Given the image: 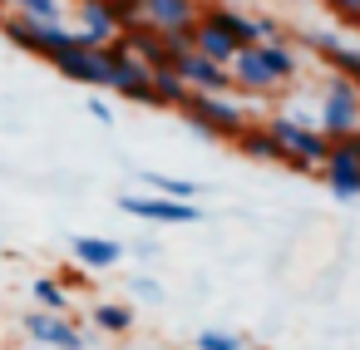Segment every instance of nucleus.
<instances>
[{"instance_id": "obj_1", "label": "nucleus", "mask_w": 360, "mask_h": 350, "mask_svg": "<svg viewBox=\"0 0 360 350\" xmlns=\"http://www.w3.org/2000/svg\"><path fill=\"white\" fill-rule=\"evenodd\" d=\"M178 114L193 124L198 138H212V143H232V138L252 124V114H247L232 94H188V104H183Z\"/></svg>"}, {"instance_id": "obj_2", "label": "nucleus", "mask_w": 360, "mask_h": 350, "mask_svg": "<svg viewBox=\"0 0 360 350\" xmlns=\"http://www.w3.org/2000/svg\"><path fill=\"white\" fill-rule=\"evenodd\" d=\"M266 134L281 143L286 168H296V173H316V168L326 163V153H330V138H326L316 124L296 119V114H271V119H266Z\"/></svg>"}, {"instance_id": "obj_3", "label": "nucleus", "mask_w": 360, "mask_h": 350, "mask_svg": "<svg viewBox=\"0 0 360 350\" xmlns=\"http://www.w3.org/2000/svg\"><path fill=\"white\" fill-rule=\"evenodd\" d=\"M0 35H6L15 50H25V55H40V60H55V55H65L70 45H75V30H65V25H45V20H25V15H0Z\"/></svg>"}, {"instance_id": "obj_4", "label": "nucleus", "mask_w": 360, "mask_h": 350, "mask_svg": "<svg viewBox=\"0 0 360 350\" xmlns=\"http://www.w3.org/2000/svg\"><path fill=\"white\" fill-rule=\"evenodd\" d=\"M316 129H321L330 143L360 129V94H355L350 79H340V74L326 79V94H321V124H316Z\"/></svg>"}, {"instance_id": "obj_5", "label": "nucleus", "mask_w": 360, "mask_h": 350, "mask_svg": "<svg viewBox=\"0 0 360 350\" xmlns=\"http://www.w3.org/2000/svg\"><path fill=\"white\" fill-rule=\"evenodd\" d=\"M50 65L65 79H75V84H89V89H104L109 84V45H89L79 30H75V45L65 55H55Z\"/></svg>"}, {"instance_id": "obj_6", "label": "nucleus", "mask_w": 360, "mask_h": 350, "mask_svg": "<svg viewBox=\"0 0 360 350\" xmlns=\"http://www.w3.org/2000/svg\"><path fill=\"white\" fill-rule=\"evenodd\" d=\"M148 65L143 60H134L129 50H119V45H109V84L104 89H114L119 99H129V104H148L153 109V89H148Z\"/></svg>"}, {"instance_id": "obj_7", "label": "nucleus", "mask_w": 360, "mask_h": 350, "mask_svg": "<svg viewBox=\"0 0 360 350\" xmlns=\"http://www.w3.org/2000/svg\"><path fill=\"white\" fill-rule=\"evenodd\" d=\"M227 74H232V89L237 94H252V99H266V94H276L281 84H276V74L266 70V60H262V45H247V50H237L232 60H227Z\"/></svg>"}, {"instance_id": "obj_8", "label": "nucleus", "mask_w": 360, "mask_h": 350, "mask_svg": "<svg viewBox=\"0 0 360 350\" xmlns=\"http://www.w3.org/2000/svg\"><path fill=\"white\" fill-rule=\"evenodd\" d=\"M119 207L129 212V217H143V222H173V227H188V222H198L202 212H198V202H173V197H139V193H124L119 197Z\"/></svg>"}, {"instance_id": "obj_9", "label": "nucleus", "mask_w": 360, "mask_h": 350, "mask_svg": "<svg viewBox=\"0 0 360 350\" xmlns=\"http://www.w3.org/2000/svg\"><path fill=\"white\" fill-rule=\"evenodd\" d=\"M173 70H178V79H183L193 94H232V74H227V65H212V60L198 55V50H188Z\"/></svg>"}, {"instance_id": "obj_10", "label": "nucleus", "mask_w": 360, "mask_h": 350, "mask_svg": "<svg viewBox=\"0 0 360 350\" xmlns=\"http://www.w3.org/2000/svg\"><path fill=\"white\" fill-rule=\"evenodd\" d=\"M25 335L35 345H55V350H84V330L55 311H30L25 316Z\"/></svg>"}, {"instance_id": "obj_11", "label": "nucleus", "mask_w": 360, "mask_h": 350, "mask_svg": "<svg viewBox=\"0 0 360 350\" xmlns=\"http://www.w3.org/2000/svg\"><path fill=\"white\" fill-rule=\"evenodd\" d=\"M119 50H129L134 60H143L148 70H168L173 65V55H168V45H163V35L153 30V25H129V30H119V40H114Z\"/></svg>"}, {"instance_id": "obj_12", "label": "nucleus", "mask_w": 360, "mask_h": 350, "mask_svg": "<svg viewBox=\"0 0 360 350\" xmlns=\"http://www.w3.org/2000/svg\"><path fill=\"white\" fill-rule=\"evenodd\" d=\"M316 173L326 178V188H330L340 202L360 197V158H350L345 148H335V143H330V153H326V163H321Z\"/></svg>"}, {"instance_id": "obj_13", "label": "nucleus", "mask_w": 360, "mask_h": 350, "mask_svg": "<svg viewBox=\"0 0 360 350\" xmlns=\"http://www.w3.org/2000/svg\"><path fill=\"white\" fill-rule=\"evenodd\" d=\"M139 11H143V25L153 30H183V25H198L202 0H139Z\"/></svg>"}, {"instance_id": "obj_14", "label": "nucleus", "mask_w": 360, "mask_h": 350, "mask_svg": "<svg viewBox=\"0 0 360 350\" xmlns=\"http://www.w3.org/2000/svg\"><path fill=\"white\" fill-rule=\"evenodd\" d=\"M75 11H79V35L89 45H114L119 40V25H114L109 0H75Z\"/></svg>"}, {"instance_id": "obj_15", "label": "nucleus", "mask_w": 360, "mask_h": 350, "mask_svg": "<svg viewBox=\"0 0 360 350\" xmlns=\"http://www.w3.org/2000/svg\"><path fill=\"white\" fill-rule=\"evenodd\" d=\"M232 148H237L242 158H257V163H281V168H286V153H281V143L266 134V124H247V129L232 138Z\"/></svg>"}, {"instance_id": "obj_16", "label": "nucleus", "mask_w": 360, "mask_h": 350, "mask_svg": "<svg viewBox=\"0 0 360 350\" xmlns=\"http://www.w3.org/2000/svg\"><path fill=\"white\" fill-rule=\"evenodd\" d=\"M262 60H266V70L276 74V84H291V79L301 74V55H296V45H291L286 35L262 40Z\"/></svg>"}, {"instance_id": "obj_17", "label": "nucleus", "mask_w": 360, "mask_h": 350, "mask_svg": "<svg viewBox=\"0 0 360 350\" xmlns=\"http://www.w3.org/2000/svg\"><path fill=\"white\" fill-rule=\"evenodd\" d=\"M119 257H124V247L109 237H75V261L89 271H109V266H119Z\"/></svg>"}, {"instance_id": "obj_18", "label": "nucleus", "mask_w": 360, "mask_h": 350, "mask_svg": "<svg viewBox=\"0 0 360 350\" xmlns=\"http://www.w3.org/2000/svg\"><path fill=\"white\" fill-rule=\"evenodd\" d=\"M148 89H153V109H183L188 94H193V89L178 79L173 65H168V70H153V74H148Z\"/></svg>"}, {"instance_id": "obj_19", "label": "nucleus", "mask_w": 360, "mask_h": 350, "mask_svg": "<svg viewBox=\"0 0 360 350\" xmlns=\"http://www.w3.org/2000/svg\"><path fill=\"white\" fill-rule=\"evenodd\" d=\"M193 50H198V55H207L212 65H227V60L237 55V45H232L217 25H207V20H198V30H193Z\"/></svg>"}, {"instance_id": "obj_20", "label": "nucleus", "mask_w": 360, "mask_h": 350, "mask_svg": "<svg viewBox=\"0 0 360 350\" xmlns=\"http://www.w3.org/2000/svg\"><path fill=\"white\" fill-rule=\"evenodd\" d=\"M94 325L104 330V335H129L134 330V306H119V301H99L94 311Z\"/></svg>"}, {"instance_id": "obj_21", "label": "nucleus", "mask_w": 360, "mask_h": 350, "mask_svg": "<svg viewBox=\"0 0 360 350\" xmlns=\"http://www.w3.org/2000/svg\"><path fill=\"white\" fill-rule=\"evenodd\" d=\"M143 183L158 193V197H173V202H198V183H188V178H173V173H143Z\"/></svg>"}, {"instance_id": "obj_22", "label": "nucleus", "mask_w": 360, "mask_h": 350, "mask_svg": "<svg viewBox=\"0 0 360 350\" xmlns=\"http://www.w3.org/2000/svg\"><path fill=\"white\" fill-rule=\"evenodd\" d=\"M30 291H35L40 311H55V316H65V311H70V291H65L55 276H35V286H30Z\"/></svg>"}, {"instance_id": "obj_23", "label": "nucleus", "mask_w": 360, "mask_h": 350, "mask_svg": "<svg viewBox=\"0 0 360 350\" xmlns=\"http://www.w3.org/2000/svg\"><path fill=\"white\" fill-rule=\"evenodd\" d=\"M11 11L25 20H45V25H60V15H65L60 0H11Z\"/></svg>"}, {"instance_id": "obj_24", "label": "nucleus", "mask_w": 360, "mask_h": 350, "mask_svg": "<svg viewBox=\"0 0 360 350\" xmlns=\"http://www.w3.org/2000/svg\"><path fill=\"white\" fill-rule=\"evenodd\" d=\"M198 350H242V335H232V330H202Z\"/></svg>"}, {"instance_id": "obj_25", "label": "nucleus", "mask_w": 360, "mask_h": 350, "mask_svg": "<svg viewBox=\"0 0 360 350\" xmlns=\"http://www.w3.org/2000/svg\"><path fill=\"white\" fill-rule=\"evenodd\" d=\"M109 11H114V25H119V30H129V25H139V20H143L139 0H109Z\"/></svg>"}, {"instance_id": "obj_26", "label": "nucleus", "mask_w": 360, "mask_h": 350, "mask_svg": "<svg viewBox=\"0 0 360 350\" xmlns=\"http://www.w3.org/2000/svg\"><path fill=\"white\" fill-rule=\"evenodd\" d=\"M326 6H330V15H335V20L360 25V0H326Z\"/></svg>"}, {"instance_id": "obj_27", "label": "nucleus", "mask_w": 360, "mask_h": 350, "mask_svg": "<svg viewBox=\"0 0 360 350\" xmlns=\"http://www.w3.org/2000/svg\"><path fill=\"white\" fill-rule=\"evenodd\" d=\"M134 291H139L143 301H158V296H163V286H158L153 276H134Z\"/></svg>"}, {"instance_id": "obj_28", "label": "nucleus", "mask_w": 360, "mask_h": 350, "mask_svg": "<svg viewBox=\"0 0 360 350\" xmlns=\"http://www.w3.org/2000/svg\"><path fill=\"white\" fill-rule=\"evenodd\" d=\"M89 114H94V119H99V124H114V109H109V104H104V99H89Z\"/></svg>"}, {"instance_id": "obj_29", "label": "nucleus", "mask_w": 360, "mask_h": 350, "mask_svg": "<svg viewBox=\"0 0 360 350\" xmlns=\"http://www.w3.org/2000/svg\"><path fill=\"white\" fill-rule=\"evenodd\" d=\"M355 50H360V45H355Z\"/></svg>"}]
</instances>
